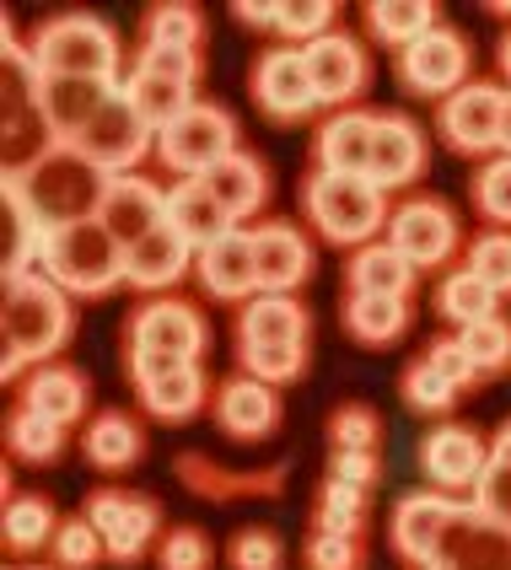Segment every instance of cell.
Listing matches in <instances>:
<instances>
[{
  "mask_svg": "<svg viewBox=\"0 0 511 570\" xmlns=\"http://www.w3.org/2000/svg\"><path fill=\"white\" fill-rule=\"evenodd\" d=\"M452 511H458V495H442V490H415L393 507V549L399 560H410L415 570H436V549H442V533H448Z\"/></svg>",
  "mask_w": 511,
  "mask_h": 570,
  "instance_id": "ac0fdd59",
  "label": "cell"
},
{
  "mask_svg": "<svg viewBox=\"0 0 511 570\" xmlns=\"http://www.w3.org/2000/svg\"><path fill=\"white\" fill-rule=\"evenodd\" d=\"M135 65L157 70V76H167V81L194 87V76H199V49H151V43H146V55H140Z\"/></svg>",
  "mask_w": 511,
  "mask_h": 570,
  "instance_id": "680465c9",
  "label": "cell"
},
{
  "mask_svg": "<svg viewBox=\"0 0 511 570\" xmlns=\"http://www.w3.org/2000/svg\"><path fill=\"white\" fill-rule=\"evenodd\" d=\"M38 275H49L65 296H108L114 285L125 281V248L102 222L60 226L43 243Z\"/></svg>",
  "mask_w": 511,
  "mask_h": 570,
  "instance_id": "5b68a950",
  "label": "cell"
},
{
  "mask_svg": "<svg viewBox=\"0 0 511 570\" xmlns=\"http://www.w3.org/2000/svg\"><path fill=\"white\" fill-rule=\"evenodd\" d=\"M372 140H377V114L340 108V114L318 129V167L323 173L372 178Z\"/></svg>",
  "mask_w": 511,
  "mask_h": 570,
  "instance_id": "83f0119b",
  "label": "cell"
},
{
  "mask_svg": "<svg viewBox=\"0 0 511 570\" xmlns=\"http://www.w3.org/2000/svg\"><path fill=\"white\" fill-rule=\"evenodd\" d=\"M302 210L318 226L323 243L334 248H366L377 243L387 226V194L372 178H351V173H313L302 184Z\"/></svg>",
  "mask_w": 511,
  "mask_h": 570,
  "instance_id": "277c9868",
  "label": "cell"
},
{
  "mask_svg": "<svg viewBox=\"0 0 511 570\" xmlns=\"http://www.w3.org/2000/svg\"><path fill=\"white\" fill-rule=\"evenodd\" d=\"M399 393H404V404H410V414H448L452 399H458V387H452L425 355H420L415 366L404 372V382H399Z\"/></svg>",
  "mask_w": 511,
  "mask_h": 570,
  "instance_id": "bcb514c9",
  "label": "cell"
},
{
  "mask_svg": "<svg viewBox=\"0 0 511 570\" xmlns=\"http://www.w3.org/2000/svg\"><path fill=\"white\" fill-rule=\"evenodd\" d=\"M377 442H383V420H377V410L345 404V410L328 414V446H334V452H377Z\"/></svg>",
  "mask_w": 511,
  "mask_h": 570,
  "instance_id": "c3c4849f",
  "label": "cell"
},
{
  "mask_svg": "<svg viewBox=\"0 0 511 570\" xmlns=\"http://www.w3.org/2000/svg\"><path fill=\"white\" fill-rule=\"evenodd\" d=\"M495 291L463 264V269H452L448 281H442V291H436V313L448 317V323H458V328H474V323H484V317H495Z\"/></svg>",
  "mask_w": 511,
  "mask_h": 570,
  "instance_id": "ab89813d",
  "label": "cell"
},
{
  "mask_svg": "<svg viewBox=\"0 0 511 570\" xmlns=\"http://www.w3.org/2000/svg\"><path fill=\"white\" fill-rule=\"evenodd\" d=\"M436 570H511V522L480 511L474 501H458L436 549Z\"/></svg>",
  "mask_w": 511,
  "mask_h": 570,
  "instance_id": "5bb4252c",
  "label": "cell"
},
{
  "mask_svg": "<svg viewBox=\"0 0 511 570\" xmlns=\"http://www.w3.org/2000/svg\"><path fill=\"white\" fill-rule=\"evenodd\" d=\"M32 65L38 76H92L119 81V32L92 11H65L32 32Z\"/></svg>",
  "mask_w": 511,
  "mask_h": 570,
  "instance_id": "8992f818",
  "label": "cell"
},
{
  "mask_svg": "<svg viewBox=\"0 0 511 570\" xmlns=\"http://www.w3.org/2000/svg\"><path fill=\"white\" fill-rule=\"evenodd\" d=\"M458 345L474 361V372H507L511 366V323L507 317H484L474 328H458Z\"/></svg>",
  "mask_w": 511,
  "mask_h": 570,
  "instance_id": "ee69618b",
  "label": "cell"
},
{
  "mask_svg": "<svg viewBox=\"0 0 511 570\" xmlns=\"http://www.w3.org/2000/svg\"><path fill=\"white\" fill-rule=\"evenodd\" d=\"M345 281H351V291H361V296H410L420 281V269L399 254L393 243H366V248L351 254Z\"/></svg>",
  "mask_w": 511,
  "mask_h": 570,
  "instance_id": "836d02e7",
  "label": "cell"
},
{
  "mask_svg": "<svg viewBox=\"0 0 511 570\" xmlns=\"http://www.w3.org/2000/svg\"><path fill=\"white\" fill-rule=\"evenodd\" d=\"M254 237V264H258V291L269 296H291L296 285L313 275V243L291 222H264L248 232Z\"/></svg>",
  "mask_w": 511,
  "mask_h": 570,
  "instance_id": "44dd1931",
  "label": "cell"
},
{
  "mask_svg": "<svg viewBox=\"0 0 511 570\" xmlns=\"http://www.w3.org/2000/svg\"><path fill=\"white\" fill-rule=\"evenodd\" d=\"M474 210H480L484 222L511 226V157L484 161L480 173H474Z\"/></svg>",
  "mask_w": 511,
  "mask_h": 570,
  "instance_id": "816d5d0a",
  "label": "cell"
},
{
  "mask_svg": "<svg viewBox=\"0 0 511 570\" xmlns=\"http://www.w3.org/2000/svg\"><path fill=\"white\" fill-rule=\"evenodd\" d=\"M404 328H410L404 296H361V291L345 296V334L355 345H393V340H404Z\"/></svg>",
  "mask_w": 511,
  "mask_h": 570,
  "instance_id": "8d00e7d4",
  "label": "cell"
},
{
  "mask_svg": "<svg viewBox=\"0 0 511 570\" xmlns=\"http://www.w3.org/2000/svg\"><path fill=\"white\" fill-rule=\"evenodd\" d=\"M216 566V543L199 528H173L157 549V570H210Z\"/></svg>",
  "mask_w": 511,
  "mask_h": 570,
  "instance_id": "f5cc1de1",
  "label": "cell"
},
{
  "mask_svg": "<svg viewBox=\"0 0 511 570\" xmlns=\"http://www.w3.org/2000/svg\"><path fill=\"white\" fill-rule=\"evenodd\" d=\"M307 570H366L361 533H313L307 539Z\"/></svg>",
  "mask_w": 511,
  "mask_h": 570,
  "instance_id": "db71d44e",
  "label": "cell"
},
{
  "mask_svg": "<svg viewBox=\"0 0 511 570\" xmlns=\"http://www.w3.org/2000/svg\"><path fill=\"white\" fill-rule=\"evenodd\" d=\"M119 92L135 102V114L157 129V135L173 125V119H184V114L194 108V87H184V81H167V76L146 70V65H135V70H129Z\"/></svg>",
  "mask_w": 511,
  "mask_h": 570,
  "instance_id": "d590c367",
  "label": "cell"
},
{
  "mask_svg": "<svg viewBox=\"0 0 511 570\" xmlns=\"http://www.w3.org/2000/svg\"><path fill=\"white\" fill-rule=\"evenodd\" d=\"M425 129L410 114H377V140H372V184L377 189H404L425 173Z\"/></svg>",
  "mask_w": 511,
  "mask_h": 570,
  "instance_id": "cb8c5ba5",
  "label": "cell"
},
{
  "mask_svg": "<svg viewBox=\"0 0 511 570\" xmlns=\"http://www.w3.org/2000/svg\"><path fill=\"white\" fill-rule=\"evenodd\" d=\"M129 382L140 404L161 425H184L205 410V366L199 361H173V355H129Z\"/></svg>",
  "mask_w": 511,
  "mask_h": 570,
  "instance_id": "ba28073f",
  "label": "cell"
},
{
  "mask_svg": "<svg viewBox=\"0 0 511 570\" xmlns=\"http://www.w3.org/2000/svg\"><path fill=\"white\" fill-rule=\"evenodd\" d=\"M302 55H307V76H313V92H318V108L328 102H355V97L366 92V81H372V60H366V49L355 43L351 32H323L318 43H302Z\"/></svg>",
  "mask_w": 511,
  "mask_h": 570,
  "instance_id": "d6986e66",
  "label": "cell"
},
{
  "mask_svg": "<svg viewBox=\"0 0 511 570\" xmlns=\"http://www.w3.org/2000/svg\"><path fill=\"white\" fill-rule=\"evenodd\" d=\"M157 157L167 173H178L184 184L189 178H205V173H216L226 157H237V119L216 108V102H194L184 119H173V125L157 135Z\"/></svg>",
  "mask_w": 511,
  "mask_h": 570,
  "instance_id": "52a82bcc",
  "label": "cell"
},
{
  "mask_svg": "<svg viewBox=\"0 0 511 570\" xmlns=\"http://www.w3.org/2000/svg\"><path fill=\"white\" fill-rule=\"evenodd\" d=\"M6 184H17L22 199L32 205V216L49 232H60V226H76V222H97L114 178L97 161L81 157L76 146H55L43 161H32L22 178H6Z\"/></svg>",
  "mask_w": 511,
  "mask_h": 570,
  "instance_id": "7a4b0ae2",
  "label": "cell"
},
{
  "mask_svg": "<svg viewBox=\"0 0 511 570\" xmlns=\"http://www.w3.org/2000/svg\"><path fill=\"white\" fill-rule=\"evenodd\" d=\"M237 345H307V307L296 296L258 291L237 313Z\"/></svg>",
  "mask_w": 511,
  "mask_h": 570,
  "instance_id": "f1b7e54d",
  "label": "cell"
},
{
  "mask_svg": "<svg viewBox=\"0 0 511 570\" xmlns=\"http://www.w3.org/2000/svg\"><path fill=\"white\" fill-rule=\"evenodd\" d=\"M495 55H501V70L511 76V28H507V38H501V49H495Z\"/></svg>",
  "mask_w": 511,
  "mask_h": 570,
  "instance_id": "e7e4bbea",
  "label": "cell"
},
{
  "mask_svg": "<svg viewBox=\"0 0 511 570\" xmlns=\"http://www.w3.org/2000/svg\"><path fill=\"white\" fill-rule=\"evenodd\" d=\"M490 469V446L474 425H436L420 436V474L431 479L442 495L474 490L480 474Z\"/></svg>",
  "mask_w": 511,
  "mask_h": 570,
  "instance_id": "2e32d148",
  "label": "cell"
},
{
  "mask_svg": "<svg viewBox=\"0 0 511 570\" xmlns=\"http://www.w3.org/2000/svg\"><path fill=\"white\" fill-rule=\"evenodd\" d=\"M114 97H119V81H92V76H43L38 81L43 119H49V135L60 146H76L81 129L92 125Z\"/></svg>",
  "mask_w": 511,
  "mask_h": 570,
  "instance_id": "ffe728a7",
  "label": "cell"
},
{
  "mask_svg": "<svg viewBox=\"0 0 511 570\" xmlns=\"http://www.w3.org/2000/svg\"><path fill=\"white\" fill-rule=\"evenodd\" d=\"M38 65L32 49L17 43V32L6 28V76H0V146H6V178H22L32 161H43L60 140L49 135L43 102H38Z\"/></svg>",
  "mask_w": 511,
  "mask_h": 570,
  "instance_id": "3957f363",
  "label": "cell"
},
{
  "mask_svg": "<svg viewBox=\"0 0 511 570\" xmlns=\"http://www.w3.org/2000/svg\"><path fill=\"white\" fill-rule=\"evenodd\" d=\"M81 452H87V463L102 469V474H125L140 463V452H146V436H140V425L119 410H102L97 420H87V431H81Z\"/></svg>",
  "mask_w": 511,
  "mask_h": 570,
  "instance_id": "d6a6232c",
  "label": "cell"
},
{
  "mask_svg": "<svg viewBox=\"0 0 511 570\" xmlns=\"http://www.w3.org/2000/svg\"><path fill=\"white\" fill-rule=\"evenodd\" d=\"M243 355V372L258 382H296L307 372V345H237Z\"/></svg>",
  "mask_w": 511,
  "mask_h": 570,
  "instance_id": "f6af8a7d",
  "label": "cell"
},
{
  "mask_svg": "<svg viewBox=\"0 0 511 570\" xmlns=\"http://www.w3.org/2000/svg\"><path fill=\"white\" fill-rule=\"evenodd\" d=\"M32 570H38V566H32Z\"/></svg>",
  "mask_w": 511,
  "mask_h": 570,
  "instance_id": "03108f58",
  "label": "cell"
},
{
  "mask_svg": "<svg viewBox=\"0 0 511 570\" xmlns=\"http://www.w3.org/2000/svg\"><path fill=\"white\" fill-rule=\"evenodd\" d=\"M81 517L102 533L114 566H135V560L151 549V539H157V528H161L157 501H146V495H125V490H92V501H87Z\"/></svg>",
  "mask_w": 511,
  "mask_h": 570,
  "instance_id": "4fadbf2b",
  "label": "cell"
},
{
  "mask_svg": "<svg viewBox=\"0 0 511 570\" xmlns=\"http://www.w3.org/2000/svg\"><path fill=\"white\" fill-rule=\"evenodd\" d=\"M254 102L269 114V119H307L313 108H318V92H313V76H307V55L291 43V49H269V55H258L254 65Z\"/></svg>",
  "mask_w": 511,
  "mask_h": 570,
  "instance_id": "e0dca14e",
  "label": "cell"
},
{
  "mask_svg": "<svg viewBox=\"0 0 511 570\" xmlns=\"http://www.w3.org/2000/svg\"><path fill=\"white\" fill-rule=\"evenodd\" d=\"M55 566L60 570H92L102 554H108V543H102V533H97L87 517H65L60 533H55Z\"/></svg>",
  "mask_w": 511,
  "mask_h": 570,
  "instance_id": "7dc6e473",
  "label": "cell"
},
{
  "mask_svg": "<svg viewBox=\"0 0 511 570\" xmlns=\"http://www.w3.org/2000/svg\"><path fill=\"white\" fill-rule=\"evenodd\" d=\"M194 281L205 285L210 302H254V291H258L254 237H248V232H226L222 243L199 248V258H194Z\"/></svg>",
  "mask_w": 511,
  "mask_h": 570,
  "instance_id": "7402d4cb",
  "label": "cell"
},
{
  "mask_svg": "<svg viewBox=\"0 0 511 570\" xmlns=\"http://www.w3.org/2000/svg\"><path fill=\"white\" fill-rule=\"evenodd\" d=\"M97 222L119 237V248H135L146 232H157V226L167 222V194H161L151 178L125 173V178H114V184H108V199H102Z\"/></svg>",
  "mask_w": 511,
  "mask_h": 570,
  "instance_id": "d4e9b609",
  "label": "cell"
},
{
  "mask_svg": "<svg viewBox=\"0 0 511 570\" xmlns=\"http://www.w3.org/2000/svg\"><path fill=\"white\" fill-rule=\"evenodd\" d=\"M167 226L184 232L194 248H210V243H222L226 232H237V222L222 210V199L205 189L199 178L178 184V189H167Z\"/></svg>",
  "mask_w": 511,
  "mask_h": 570,
  "instance_id": "4dcf8cb0",
  "label": "cell"
},
{
  "mask_svg": "<svg viewBox=\"0 0 511 570\" xmlns=\"http://www.w3.org/2000/svg\"><path fill=\"white\" fill-rule=\"evenodd\" d=\"M469 269L480 275L495 296H511V232H484L469 243Z\"/></svg>",
  "mask_w": 511,
  "mask_h": 570,
  "instance_id": "f907efd6",
  "label": "cell"
},
{
  "mask_svg": "<svg viewBox=\"0 0 511 570\" xmlns=\"http://www.w3.org/2000/svg\"><path fill=\"white\" fill-rule=\"evenodd\" d=\"M490 458H495V463H511V420L501 425V431H495V442H490Z\"/></svg>",
  "mask_w": 511,
  "mask_h": 570,
  "instance_id": "6125c7cd",
  "label": "cell"
},
{
  "mask_svg": "<svg viewBox=\"0 0 511 570\" xmlns=\"http://www.w3.org/2000/svg\"><path fill=\"white\" fill-rule=\"evenodd\" d=\"M194 258H199V248H194L184 232H173V226L161 222L135 248H125V281L135 291H167V285H178L189 275Z\"/></svg>",
  "mask_w": 511,
  "mask_h": 570,
  "instance_id": "484cf974",
  "label": "cell"
},
{
  "mask_svg": "<svg viewBox=\"0 0 511 570\" xmlns=\"http://www.w3.org/2000/svg\"><path fill=\"white\" fill-rule=\"evenodd\" d=\"M474 507L490 511V517H501V522H511V463H495V458H490V469H484L480 484H474Z\"/></svg>",
  "mask_w": 511,
  "mask_h": 570,
  "instance_id": "9f6ffc18",
  "label": "cell"
},
{
  "mask_svg": "<svg viewBox=\"0 0 511 570\" xmlns=\"http://www.w3.org/2000/svg\"><path fill=\"white\" fill-rule=\"evenodd\" d=\"M0 216H6V232H0V269H6V281H17V275H28L32 264L43 258L49 226L32 216V205L22 199V189H17V184H6Z\"/></svg>",
  "mask_w": 511,
  "mask_h": 570,
  "instance_id": "1f68e13d",
  "label": "cell"
},
{
  "mask_svg": "<svg viewBox=\"0 0 511 570\" xmlns=\"http://www.w3.org/2000/svg\"><path fill=\"white\" fill-rule=\"evenodd\" d=\"M361 522H366V490L328 479L313 507V533H361Z\"/></svg>",
  "mask_w": 511,
  "mask_h": 570,
  "instance_id": "7bdbcfd3",
  "label": "cell"
},
{
  "mask_svg": "<svg viewBox=\"0 0 511 570\" xmlns=\"http://www.w3.org/2000/svg\"><path fill=\"white\" fill-rule=\"evenodd\" d=\"M334 17H340V11H334L328 0H286V6H281V22H275V32L318 43L323 32H334Z\"/></svg>",
  "mask_w": 511,
  "mask_h": 570,
  "instance_id": "11a10c76",
  "label": "cell"
},
{
  "mask_svg": "<svg viewBox=\"0 0 511 570\" xmlns=\"http://www.w3.org/2000/svg\"><path fill=\"white\" fill-rule=\"evenodd\" d=\"M76 151H81L87 161H97L108 178H125V173H135V167H140V157H146V151H157V129L146 125V119L135 114V102L119 92L108 108H102V114H97L92 125L81 129Z\"/></svg>",
  "mask_w": 511,
  "mask_h": 570,
  "instance_id": "30bf717a",
  "label": "cell"
},
{
  "mask_svg": "<svg viewBox=\"0 0 511 570\" xmlns=\"http://www.w3.org/2000/svg\"><path fill=\"white\" fill-rule=\"evenodd\" d=\"M436 17H442L436 0H372V6H366V32H372L377 43L404 55V49L420 43L431 28H442Z\"/></svg>",
  "mask_w": 511,
  "mask_h": 570,
  "instance_id": "74e56055",
  "label": "cell"
},
{
  "mask_svg": "<svg viewBox=\"0 0 511 570\" xmlns=\"http://www.w3.org/2000/svg\"><path fill=\"white\" fill-rule=\"evenodd\" d=\"M205 189L222 199V210L232 216V222H248V216H258L264 210V199H269V178H264V161L258 157H226L216 173H205L199 178Z\"/></svg>",
  "mask_w": 511,
  "mask_h": 570,
  "instance_id": "e575fe53",
  "label": "cell"
},
{
  "mask_svg": "<svg viewBox=\"0 0 511 570\" xmlns=\"http://www.w3.org/2000/svg\"><path fill=\"white\" fill-rule=\"evenodd\" d=\"M501 157H511V87H507V108H501Z\"/></svg>",
  "mask_w": 511,
  "mask_h": 570,
  "instance_id": "be15d7a7",
  "label": "cell"
},
{
  "mask_svg": "<svg viewBox=\"0 0 511 570\" xmlns=\"http://www.w3.org/2000/svg\"><path fill=\"white\" fill-rule=\"evenodd\" d=\"M232 17H237L243 28L264 32V28H275V22H281V6H248V0H243V6H232Z\"/></svg>",
  "mask_w": 511,
  "mask_h": 570,
  "instance_id": "94428289",
  "label": "cell"
},
{
  "mask_svg": "<svg viewBox=\"0 0 511 570\" xmlns=\"http://www.w3.org/2000/svg\"><path fill=\"white\" fill-rule=\"evenodd\" d=\"M387 243L410 258L415 269H436L458 254L463 232H458V210L436 194H420V199H404L393 216H387Z\"/></svg>",
  "mask_w": 511,
  "mask_h": 570,
  "instance_id": "9c48e42d",
  "label": "cell"
},
{
  "mask_svg": "<svg viewBox=\"0 0 511 570\" xmlns=\"http://www.w3.org/2000/svg\"><path fill=\"white\" fill-rule=\"evenodd\" d=\"M210 345V323L199 317V307L157 296L146 307H135L129 317V355H173V361H199Z\"/></svg>",
  "mask_w": 511,
  "mask_h": 570,
  "instance_id": "8fae6325",
  "label": "cell"
},
{
  "mask_svg": "<svg viewBox=\"0 0 511 570\" xmlns=\"http://www.w3.org/2000/svg\"><path fill=\"white\" fill-rule=\"evenodd\" d=\"M469 38L452 28H431L420 43H410L404 55H399V81H404V92L415 97H436V102H448L452 92H463L469 87Z\"/></svg>",
  "mask_w": 511,
  "mask_h": 570,
  "instance_id": "7c38bea8",
  "label": "cell"
},
{
  "mask_svg": "<svg viewBox=\"0 0 511 570\" xmlns=\"http://www.w3.org/2000/svg\"><path fill=\"white\" fill-rule=\"evenodd\" d=\"M6 446H11V458H17V463H55V458H60V446H65V425L17 410L11 420H6Z\"/></svg>",
  "mask_w": 511,
  "mask_h": 570,
  "instance_id": "60d3db41",
  "label": "cell"
},
{
  "mask_svg": "<svg viewBox=\"0 0 511 570\" xmlns=\"http://www.w3.org/2000/svg\"><path fill=\"white\" fill-rule=\"evenodd\" d=\"M199 38H205V17L184 0H167V6L146 11V43L151 49H199Z\"/></svg>",
  "mask_w": 511,
  "mask_h": 570,
  "instance_id": "b9f144b4",
  "label": "cell"
},
{
  "mask_svg": "<svg viewBox=\"0 0 511 570\" xmlns=\"http://www.w3.org/2000/svg\"><path fill=\"white\" fill-rule=\"evenodd\" d=\"M173 469H178V479L189 484L194 495H210V501H232V495H275V490L286 484V469H281V463H275V469H258V474H232V469H222L216 458L184 452Z\"/></svg>",
  "mask_w": 511,
  "mask_h": 570,
  "instance_id": "f546056e",
  "label": "cell"
},
{
  "mask_svg": "<svg viewBox=\"0 0 511 570\" xmlns=\"http://www.w3.org/2000/svg\"><path fill=\"white\" fill-rule=\"evenodd\" d=\"M76 334L70 317V296L49 275H17L6 281V302H0V372L17 382L28 366H49Z\"/></svg>",
  "mask_w": 511,
  "mask_h": 570,
  "instance_id": "6da1fadb",
  "label": "cell"
},
{
  "mask_svg": "<svg viewBox=\"0 0 511 570\" xmlns=\"http://www.w3.org/2000/svg\"><path fill=\"white\" fill-rule=\"evenodd\" d=\"M226 566L232 570H281L286 566V543L275 528H237L226 543Z\"/></svg>",
  "mask_w": 511,
  "mask_h": 570,
  "instance_id": "681fc988",
  "label": "cell"
},
{
  "mask_svg": "<svg viewBox=\"0 0 511 570\" xmlns=\"http://www.w3.org/2000/svg\"><path fill=\"white\" fill-rule=\"evenodd\" d=\"M383 474V452H334L328 458V479H340V484H377Z\"/></svg>",
  "mask_w": 511,
  "mask_h": 570,
  "instance_id": "91938a15",
  "label": "cell"
},
{
  "mask_svg": "<svg viewBox=\"0 0 511 570\" xmlns=\"http://www.w3.org/2000/svg\"><path fill=\"white\" fill-rule=\"evenodd\" d=\"M0 533H6V549H11V554H38L43 543H55L60 517H55V507H49L43 495H11Z\"/></svg>",
  "mask_w": 511,
  "mask_h": 570,
  "instance_id": "f35d334b",
  "label": "cell"
},
{
  "mask_svg": "<svg viewBox=\"0 0 511 570\" xmlns=\"http://www.w3.org/2000/svg\"><path fill=\"white\" fill-rule=\"evenodd\" d=\"M87 377L76 372V366H65V361H49V366H32L28 382H22V404L17 410L38 414V420H55V425H76L81 414H87Z\"/></svg>",
  "mask_w": 511,
  "mask_h": 570,
  "instance_id": "4316f807",
  "label": "cell"
},
{
  "mask_svg": "<svg viewBox=\"0 0 511 570\" xmlns=\"http://www.w3.org/2000/svg\"><path fill=\"white\" fill-rule=\"evenodd\" d=\"M216 425H222L232 442H264V436H275V425H281L275 387L248 377V372H237L232 382L216 387Z\"/></svg>",
  "mask_w": 511,
  "mask_h": 570,
  "instance_id": "603a6c76",
  "label": "cell"
},
{
  "mask_svg": "<svg viewBox=\"0 0 511 570\" xmlns=\"http://www.w3.org/2000/svg\"><path fill=\"white\" fill-rule=\"evenodd\" d=\"M425 361H431V366H436V372H442V377H448L452 387H458V393H469V387L480 382L474 361L463 355V345H458V340H436V345L425 350Z\"/></svg>",
  "mask_w": 511,
  "mask_h": 570,
  "instance_id": "6f0895ef",
  "label": "cell"
},
{
  "mask_svg": "<svg viewBox=\"0 0 511 570\" xmlns=\"http://www.w3.org/2000/svg\"><path fill=\"white\" fill-rule=\"evenodd\" d=\"M501 108H507L501 87L469 81L436 108V129L458 157H484V151H501Z\"/></svg>",
  "mask_w": 511,
  "mask_h": 570,
  "instance_id": "9a60e30c",
  "label": "cell"
}]
</instances>
